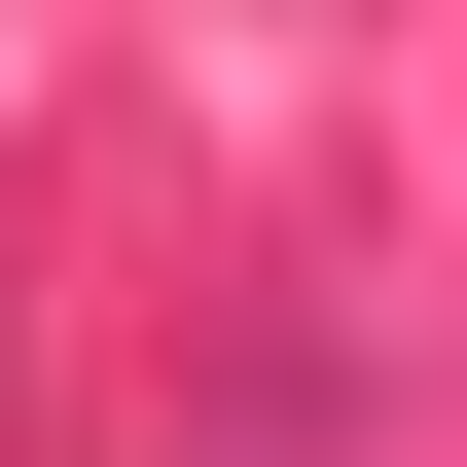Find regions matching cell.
<instances>
[{
    "label": "cell",
    "mask_w": 467,
    "mask_h": 467,
    "mask_svg": "<svg viewBox=\"0 0 467 467\" xmlns=\"http://www.w3.org/2000/svg\"><path fill=\"white\" fill-rule=\"evenodd\" d=\"M180 467H359V324H324V288H252L216 359H180Z\"/></svg>",
    "instance_id": "1"
}]
</instances>
